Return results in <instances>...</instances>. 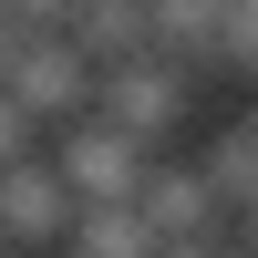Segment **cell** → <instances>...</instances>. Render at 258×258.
<instances>
[{
    "label": "cell",
    "instance_id": "1",
    "mask_svg": "<svg viewBox=\"0 0 258 258\" xmlns=\"http://www.w3.org/2000/svg\"><path fill=\"white\" fill-rule=\"evenodd\" d=\"M103 114H114V124H135L145 145L186 135V114H197V62H186V52H165V41L114 52V62H103Z\"/></svg>",
    "mask_w": 258,
    "mask_h": 258
},
{
    "label": "cell",
    "instance_id": "2",
    "mask_svg": "<svg viewBox=\"0 0 258 258\" xmlns=\"http://www.w3.org/2000/svg\"><path fill=\"white\" fill-rule=\"evenodd\" d=\"M52 165L73 176V197L93 207V197H135V186H145V165H155V145H145L135 124H114V114L93 103V114L52 124Z\"/></svg>",
    "mask_w": 258,
    "mask_h": 258
},
{
    "label": "cell",
    "instance_id": "3",
    "mask_svg": "<svg viewBox=\"0 0 258 258\" xmlns=\"http://www.w3.org/2000/svg\"><path fill=\"white\" fill-rule=\"evenodd\" d=\"M135 207L155 217V248H227V238H238V217H227L217 176H207L197 155H186V165H145Z\"/></svg>",
    "mask_w": 258,
    "mask_h": 258
},
{
    "label": "cell",
    "instance_id": "4",
    "mask_svg": "<svg viewBox=\"0 0 258 258\" xmlns=\"http://www.w3.org/2000/svg\"><path fill=\"white\" fill-rule=\"evenodd\" d=\"M73 217H83V197H73V176L52 165V145L21 155V165H0V248H62Z\"/></svg>",
    "mask_w": 258,
    "mask_h": 258
},
{
    "label": "cell",
    "instance_id": "5",
    "mask_svg": "<svg viewBox=\"0 0 258 258\" xmlns=\"http://www.w3.org/2000/svg\"><path fill=\"white\" fill-rule=\"evenodd\" d=\"M11 93L31 103L41 124H73V114H93V103H103V52H83L73 31H31V52H21Z\"/></svg>",
    "mask_w": 258,
    "mask_h": 258
},
{
    "label": "cell",
    "instance_id": "6",
    "mask_svg": "<svg viewBox=\"0 0 258 258\" xmlns=\"http://www.w3.org/2000/svg\"><path fill=\"white\" fill-rule=\"evenodd\" d=\"M197 165L217 176V197H227V217H258V103L238 124H217V135L197 145Z\"/></svg>",
    "mask_w": 258,
    "mask_h": 258
},
{
    "label": "cell",
    "instance_id": "7",
    "mask_svg": "<svg viewBox=\"0 0 258 258\" xmlns=\"http://www.w3.org/2000/svg\"><path fill=\"white\" fill-rule=\"evenodd\" d=\"M41 145H52V124H41L31 103H21L11 83H0V165H21V155H41Z\"/></svg>",
    "mask_w": 258,
    "mask_h": 258
}]
</instances>
